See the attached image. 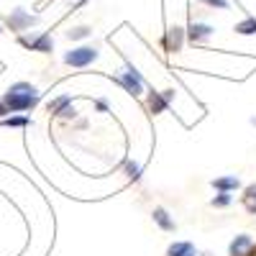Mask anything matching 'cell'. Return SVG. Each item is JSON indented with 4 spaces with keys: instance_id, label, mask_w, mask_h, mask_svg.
Returning <instances> with one entry per match:
<instances>
[{
    "instance_id": "obj_9",
    "label": "cell",
    "mask_w": 256,
    "mask_h": 256,
    "mask_svg": "<svg viewBox=\"0 0 256 256\" xmlns=\"http://www.w3.org/2000/svg\"><path fill=\"white\" fill-rule=\"evenodd\" d=\"M251 246H254L251 236L241 233V236H236V238L230 241V248H228V254H230V256H246V254L251 251Z\"/></svg>"
},
{
    "instance_id": "obj_2",
    "label": "cell",
    "mask_w": 256,
    "mask_h": 256,
    "mask_svg": "<svg viewBox=\"0 0 256 256\" xmlns=\"http://www.w3.org/2000/svg\"><path fill=\"white\" fill-rule=\"evenodd\" d=\"M98 56H100V52H98L95 46H77V49H72V52L64 54V64L82 70V67H90Z\"/></svg>"
},
{
    "instance_id": "obj_18",
    "label": "cell",
    "mask_w": 256,
    "mask_h": 256,
    "mask_svg": "<svg viewBox=\"0 0 256 256\" xmlns=\"http://www.w3.org/2000/svg\"><path fill=\"white\" fill-rule=\"evenodd\" d=\"M90 34H92V28H88V26H80V28H72L67 36H70V38H88Z\"/></svg>"
},
{
    "instance_id": "obj_17",
    "label": "cell",
    "mask_w": 256,
    "mask_h": 256,
    "mask_svg": "<svg viewBox=\"0 0 256 256\" xmlns=\"http://www.w3.org/2000/svg\"><path fill=\"white\" fill-rule=\"evenodd\" d=\"M126 174H128V180H138V177H141V164L126 162Z\"/></svg>"
},
{
    "instance_id": "obj_23",
    "label": "cell",
    "mask_w": 256,
    "mask_h": 256,
    "mask_svg": "<svg viewBox=\"0 0 256 256\" xmlns=\"http://www.w3.org/2000/svg\"><path fill=\"white\" fill-rule=\"evenodd\" d=\"M72 3H82V0H72Z\"/></svg>"
},
{
    "instance_id": "obj_11",
    "label": "cell",
    "mask_w": 256,
    "mask_h": 256,
    "mask_svg": "<svg viewBox=\"0 0 256 256\" xmlns=\"http://www.w3.org/2000/svg\"><path fill=\"white\" fill-rule=\"evenodd\" d=\"M152 216H154V223H156L162 230H174V228H177V226H174V220L169 218V212H166L164 208H154Z\"/></svg>"
},
{
    "instance_id": "obj_13",
    "label": "cell",
    "mask_w": 256,
    "mask_h": 256,
    "mask_svg": "<svg viewBox=\"0 0 256 256\" xmlns=\"http://www.w3.org/2000/svg\"><path fill=\"white\" fill-rule=\"evenodd\" d=\"M236 34H241V36H251V34H256V18L251 16V18H244L241 24H236V28H233Z\"/></svg>"
},
{
    "instance_id": "obj_3",
    "label": "cell",
    "mask_w": 256,
    "mask_h": 256,
    "mask_svg": "<svg viewBox=\"0 0 256 256\" xmlns=\"http://www.w3.org/2000/svg\"><path fill=\"white\" fill-rule=\"evenodd\" d=\"M116 80H118L131 95H144V80H141V74H138L134 67H123V70H118Z\"/></svg>"
},
{
    "instance_id": "obj_21",
    "label": "cell",
    "mask_w": 256,
    "mask_h": 256,
    "mask_svg": "<svg viewBox=\"0 0 256 256\" xmlns=\"http://www.w3.org/2000/svg\"><path fill=\"white\" fill-rule=\"evenodd\" d=\"M95 105H98V110H108V102H105V100H98Z\"/></svg>"
},
{
    "instance_id": "obj_1",
    "label": "cell",
    "mask_w": 256,
    "mask_h": 256,
    "mask_svg": "<svg viewBox=\"0 0 256 256\" xmlns=\"http://www.w3.org/2000/svg\"><path fill=\"white\" fill-rule=\"evenodd\" d=\"M38 90L34 88V84H28V82H16V84H10L8 88V92L3 95V102L6 108H8V113H24V110H31L34 105L38 102Z\"/></svg>"
},
{
    "instance_id": "obj_22",
    "label": "cell",
    "mask_w": 256,
    "mask_h": 256,
    "mask_svg": "<svg viewBox=\"0 0 256 256\" xmlns=\"http://www.w3.org/2000/svg\"><path fill=\"white\" fill-rule=\"evenodd\" d=\"M6 113H8V108H6V105H3V102H0V118H3Z\"/></svg>"
},
{
    "instance_id": "obj_16",
    "label": "cell",
    "mask_w": 256,
    "mask_h": 256,
    "mask_svg": "<svg viewBox=\"0 0 256 256\" xmlns=\"http://www.w3.org/2000/svg\"><path fill=\"white\" fill-rule=\"evenodd\" d=\"M70 102H72V98H67V95H64V98H56L54 102H49V113H54V116H62V110L67 108Z\"/></svg>"
},
{
    "instance_id": "obj_15",
    "label": "cell",
    "mask_w": 256,
    "mask_h": 256,
    "mask_svg": "<svg viewBox=\"0 0 256 256\" xmlns=\"http://www.w3.org/2000/svg\"><path fill=\"white\" fill-rule=\"evenodd\" d=\"M31 120L24 118V116H13V118H0V126H6V128H24L28 126Z\"/></svg>"
},
{
    "instance_id": "obj_10",
    "label": "cell",
    "mask_w": 256,
    "mask_h": 256,
    "mask_svg": "<svg viewBox=\"0 0 256 256\" xmlns=\"http://www.w3.org/2000/svg\"><path fill=\"white\" fill-rule=\"evenodd\" d=\"M212 187L220 190V192H233V190H238L241 182L236 174H228V177H218V180H212Z\"/></svg>"
},
{
    "instance_id": "obj_24",
    "label": "cell",
    "mask_w": 256,
    "mask_h": 256,
    "mask_svg": "<svg viewBox=\"0 0 256 256\" xmlns=\"http://www.w3.org/2000/svg\"><path fill=\"white\" fill-rule=\"evenodd\" d=\"M251 123H254V126H256V118H254V120H251Z\"/></svg>"
},
{
    "instance_id": "obj_7",
    "label": "cell",
    "mask_w": 256,
    "mask_h": 256,
    "mask_svg": "<svg viewBox=\"0 0 256 256\" xmlns=\"http://www.w3.org/2000/svg\"><path fill=\"white\" fill-rule=\"evenodd\" d=\"M169 100H172V90L152 92V95H148V100H146V105H148V110H152L154 116H159V113H164L169 108Z\"/></svg>"
},
{
    "instance_id": "obj_5",
    "label": "cell",
    "mask_w": 256,
    "mask_h": 256,
    "mask_svg": "<svg viewBox=\"0 0 256 256\" xmlns=\"http://www.w3.org/2000/svg\"><path fill=\"white\" fill-rule=\"evenodd\" d=\"M36 16H31L28 10H24V8H16V10H10V16H8V26H10V31H16V34H24L26 28H31L34 24H36Z\"/></svg>"
},
{
    "instance_id": "obj_8",
    "label": "cell",
    "mask_w": 256,
    "mask_h": 256,
    "mask_svg": "<svg viewBox=\"0 0 256 256\" xmlns=\"http://www.w3.org/2000/svg\"><path fill=\"white\" fill-rule=\"evenodd\" d=\"M184 34H187V38L192 41V44H202L205 38H210V34H212V26H208V24H195V20H192V24H190V28H187Z\"/></svg>"
},
{
    "instance_id": "obj_6",
    "label": "cell",
    "mask_w": 256,
    "mask_h": 256,
    "mask_svg": "<svg viewBox=\"0 0 256 256\" xmlns=\"http://www.w3.org/2000/svg\"><path fill=\"white\" fill-rule=\"evenodd\" d=\"M182 44H184V28L169 26L166 34H164V38H162L164 52H166V54H177V52H182Z\"/></svg>"
},
{
    "instance_id": "obj_12",
    "label": "cell",
    "mask_w": 256,
    "mask_h": 256,
    "mask_svg": "<svg viewBox=\"0 0 256 256\" xmlns=\"http://www.w3.org/2000/svg\"><path fill=\"white\" fill-rule=\"evenodd\" d=\"M166 256H195V246L187 241H177L166 248Z\"/></svg>"
},
{
    "instance_id": "obj_4",
    "label": "cell",
    "mask_w": 256,
    "mask_h": 256,
    "mask_svg": "<svg viewBox=\"0 0 256 256\" xmlns=\"http://www.w3.org/2000/svg\"><path fill=\"white\" fill-rule=\"evenodd\" d=\"M20 44H24L26 49H31V52H41V54H49L52 49H54V38L49 36V34H31V36H20L18 38Z\"/></svg>"
},
{
    "instance_id": "obj_14",
    "label": "cell",
    "mask_w": 256,
    "mask_h": 256,
    "mask_svg": "<svg viewBox=\"0 0 256 256\" xmlns=\"http://www.w3.org/2000/svg\"><path fill=\"white\" fill-rule=\"evenodd\" d=\"M244 205L248 212H256V184H248L244 190Z\"/></svg>"
},
{
    "instance_id": "obj_25",
    "label": "cell",
    "mask_w": 256,
    "mask_h": 256,
    "mask_svg": "<svg viewBox=\"0 0 256 256\" xmlns=\"http://www.w3.org/2000/svg\"><path fill=\"white\" fill-rule=\"evenodd\" d=\"M0 34H3V26H0Z\"/></svg>"
},
{
    "instance_id": "obj_20",
    "label": "cell",
    "mask_w": 256,
    "mask_h": 256,
    "mask_svg": "<svg viewBox=\"0 0 256 256\" xmlns=\"http://www.w3.org/2000/svg\"><path fill=\"white\" fill-rule=\"evenodd\" d=\"M205 6H210V8H220V10H226L228 8V0H202Z\"/></svg>"
},
{
    "instance_id": "obj_19",
    "label": "cell",
    "mask_w": 256,
    "mask_h": 256,
    "mask_svg": "<svg viewBox=\"0 0 256 256\" xmlns=\"http://www.w3.org/2000/svg\"><path fill=\"white\" fill-rule=\"evenodd\" d=\"M212 205H216V208L230 205V192H220V195H216V198H212Z\"/></svg>"
}]
</instances>
